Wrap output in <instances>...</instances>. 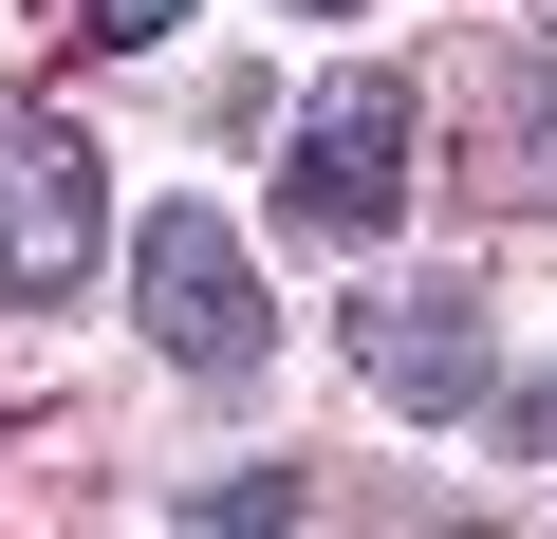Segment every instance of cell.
Listing matches in <instances>:
<instances>
[{
  "instance_id": "cell-2",
  "label": "cell",
  "mask_w": 557,
  "mask_h": 539,
  "mask_svg": "<svg viewBox=\"0 0 557 539\" xmlns=\"http://www.w3.org/2000/svg\"><path fill=\"white\" fill-rule=\"evenodd\" d=\"M131 298H149V354H168V372H205V391L260 372V280H242V242H223L205 205H168V223L131 242Z\"/></svg>"
},
{
  "instance_id": "cell-6",
  "label": "cell",
  "mask_w": 557,
  "mask_h": 539,
  "mask_svg": "<svg viewBox=\"0 0 557 539\" xmlns=\"http://www.w3.org/2000/svg\"><path fill=\"white\" fill-rule=\"evenodd\" d=\"M168 20H186V0H94V20H75V38H94V57H149Z\"/></svg>"
},
{
  "instance_id": "cell-5",
  "label": "cell",
  "mask_w": 557,
  "mask_h": 539,
  "mask_svg": "<svg viewBox=\"0 0 557 539\" xmlns=\"http://www.w3.org/2000/svg\"><path fill=\"white\" fill-rule=\"evenodd\" d=\"M205 520H223V539H278V520H298V465H223Z\"/></svg>"
},
{
  "instance_id": "cell-3",
  "label": "cell",
  "mask_w": 557,
  "mask_h": 539,
  "mask_svg": "<svg viewBox=\"0 0 557 539\" xmlns=\"http://www.w3.org/2000/svg\"><path fill=\"white\" fill-rule=\"evenodd\" d=\"M112 242V186L57 112H0V298H75Z\"/></svg>"
},
{
  "instance_id": "cell-7",
  "label": "cell",
  "mask_w": 557,
  "mask_h": 539,
  "mask_svg": "<svg viewBox=\"0 0 557 539\" xmlns=\"http://www.w3.org/2000/svg\"><path fill=\"white\" fill-rule=\"evenodd\" d=\"M520 446H539V465H557V372H539V391H520Z\"/></svg>"
},
{
  "instance_id": "cell-4",
  "label": "cell",
  "mask_w": 557,
  "mask_h": 539,
  "mask_svg": "<svg viewBox=\"0 0 557 539\" xmlns=\"http://www.w3.org/2000/svg\"><path fill=\"white\" fill-rule=\"evenodd\" d=\"M354 354H372V391H391L409 428L483 409V280H391V298L354 317Z\"/></svg>"
},
{
  "instance_id": "cell-1",
  "label": "cell",
  "mask_w": 557,
  "mask_h": 539,
  "mask_svg": "<svg viewBox=\"0 0 557 539\" xmlns=\"http://www.w3.org/2000/svg\"><path fill=\"white\" fill-rule=\"evenodd\" d=\"M391 223H409V75H317L278 131V242L372 260Z\"/></svg>"
}]
</instances>
